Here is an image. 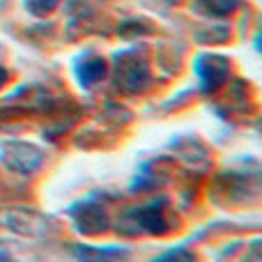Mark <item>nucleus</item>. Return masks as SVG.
<instances>
[{
    "mask_svg": "<svg viewBox=\"0 0 262 262\" xmlns=\"http://www.w3.org/2000/svg\"><path fill=\"white\" fill-rule=\"evenodd\" d=\"M0 262H14V260H12V258H7L5 253H0Z\"/></svg>",
    "mask_w": 262,
    "mask_h": 262,
    "instance_id": "nucleus-1",
    "label": "nucleus"
},
{
    "mask_svg": "<svg viewBox=\"0 0 262 262\" xmlns=\"http://www.w3.org/2000/svg\"><path fill=\"white\" fill-rule=\"evenodd\" d=\"M5 81V72H3V69H0V83H3Z\"/></svg>",
    "mask_w": 262,
    "mask_h": 262,
    "instance_id": "nucleus-2",
    "label": "nucleus"
}]
</instances>
